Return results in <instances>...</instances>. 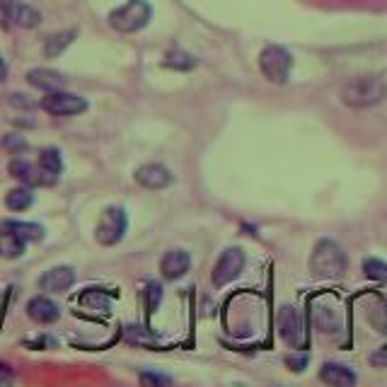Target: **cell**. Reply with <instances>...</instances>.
Instances as JSON below:
<instances>
[{
  "instance_id": "obj_1",
  "label": "cell",
  "mask_w": 387,
  "mask_h": 387,
  "mask_svg": "<svg viewBox=\"0 0 387 387\" xmlns=\"http://www.w3.org/2000/svg\"><path fill=\"white\" fill-rule=\"evenodd\" d=\"M387 97V82L382 78H356L342 90V102L351 109H366L380 104Z\"/></svg>"
},
{
  "instance_id": "obj_27",
  "label": "cell",
  "mask_w": 387,
  "mask_h": 387,
  "mask_svg": "<svg viewBox=\"0 0 387 387\" xmlns=\"http://www.w3.org/2000/svg\"><path fill=\"white\" fill-rule=\"evenodd\" d=\"M12 382H15V373H12V368L5 366V363H0V387L12 385Z\"/></svg>"
},
{
  "instance_id": "obj_5",
  "label": "cell",
  "mask_w": 387,
  "mask_h": 387,
  "mask_svg": "<svg viewBox=\"0 0 387 387\" xmlns=\"http://www.w3.org/2000/svg\"><path fill=\"white\" fill-rule=\"evenodd\" d=\"M126 228H128L126 211L119 209V206H109V209H104L102 218H99V223H97L95 237L99 245L112 247L126 235Z\"/></svg>"
},
{
  "instance_id": "obj_17",
  "label": "cell",
  "mask_w": 387,
  "mask_h": 387,
  "mask_svg": "<svg viewBox=\"0 0 387 387\" xmlns=\"http://www.w3.org/2000/svg\"><path fill=\"white\" fill-rule=\"evenodd\" d=\"M25 245L27 242L15 230H10L8 225L0 228V257H3V259H17V257H22Z\"/></svg>"
},
{
  "instance_id": "obj_25",
  "label": "cell",
  "mask_w": 387,
  "mask_h": 387,
  "mask_svg": "<svg viewBox=\"0 0 387 387\" xmlns=\"http://www.w3.org/2000/svg\"><path fill=\"white\" fill-rule=\"evenodd\" d=\"M363 274L368 276V279L373 281H387V264L380 259H366L363 261Z\"/></svg>"
},
{
  "instance_id": "obj_10",
  "label": "cell",
  "mask_w": 387,
  "mask_h": 387,
  "mask_svg": "<svg viewBox=\"0 0 387 387\" xmlns=\"http://www.w3.org/2000/svg\"><path fill=\"white\" fill-rule=\"evenodd\" d=\"M75 283V271L71 266H54L39 279V288L49 293H63Z\"/></svg>"
},
{
  "instance_id": "obj_13",
  "label": "cell",
  "mask_w": 387,
  "mask_h": 387,
  "mask_svg": "<svg viewBox=\"0 0 387 387\" xmlns=\"http://www.w3.org/2000/svg\"><path fill=\"white\" fill-rule=\"evenodd\" d=\"M27 315L36 322V325H51L61 317V310H58L56 303H51L49 298L39 296V298H32L27 303Z\"/></svg>"
},
{
  "instance_id": "obj_11",
  "label": "cell",
  "mask_w": 387,
  "mask_h": 387,
  "mask_svg": "<svg viewBox=\"0 0 387 387\" xmlns=\"http://www.w3.org/2000/svg\"><path fill=\"white\" fill-rule=\"evenodd\" d=\"M5 12L17 27L22 30H34V27L41 25V15L39 10H34L32 5H25V3H15V0H5Z\"/></svg>"
},
{
  "instance_id": "obj_19",
  "label": "cell",
  "mask_w": 387,
  "mask_h": 387,
  "mask_svg": "<svg viewBox=\"0 0 387 387\" xmlns=\"http://www.w3.org/2000/svg\"><path fill=\"white\" fill-rule=\"evenodd\" d=\"M32 204H34V194H32L30 187L10 189V191H8V196H5V206L10 211H27Z\"/></svg>"
},
{
  "instance_id": "obj_31",
  "label": "cell",
  "mask_w": 387,
  "mask_h": 387,
  "mask_svg": "<svg viewBox=\"0 0 387 387\" xmlns=\"http://www.w3.org/2000/svg\"><path fill=\"white\" fill-rule=\"evenodd\" d=\"M141 380H143V382H155V385H160V382H167V377H163V375H148V373H143Z\"/></svg>"
},
{
  "instance_id": "obj_8",
  "label": "cell",
  "mask_w": 387,
  "mask_h": 387,
  "mask_svg": "<svg viewBox=\"0 0 387 387\" xmlns=\"http://www.w3.org/2000/svg\"><path fill=\"white\" fill-rule=\"evenodd\" d=\"M8 169H10L12 177L20 179L25 187H54L58 177V174L44 169L39 163L32 165V163H27V160H12Z\"/></svg>"
},
{
  "instance_id": "obj_15",
  "label": "cell",
  "mask_w": 387,
  "mask_h": 387,
  "mask_svg": "<svg viewBox=\"0 0 387 387\" xmlns=\"http://www.w3.org/2000/svg\"><path fill=\"white\" fill-rule=\"evenodd\" d=\"M27 82L36 90H44V92H54V90H61L66 85V78L61 75L58 71H49V68H34V71L27 73Z\"/></svg>"
},
{
  "instance_id": "obj_23",
  "label": "cell",
  "mask_w": 387,
  "mask_h": 387,
  "mask_svg": "<svg viewBox=\"0 0 387 387\" xmlns=\"http://www.w3.org/2000/svg\"><path fill=\"white\" fill-rule=\"evenodd\" d=\"M39 165L44 169H49V172L61 174V169H63L61 153H58L56 148H44V150H41V155H39Z\"/></svg>"
},
{
  "instance_id": "obj_12",
  "label": "cell",
  "mask_w": 387,
  "mask_h": 387,
  "mask_svg": "<svg viewBox=\"0 0 387 387\" xmlns=\"http://www.w3.org/2000/svg\"><path fill=\"white\" fill-rule=\"evenodd\" d=\"M136 182L145 189H165L172 182V174L163 165H143L136 172Z\"/></svg>"
},
{
  "instance_id": "obj_26",
  "label": "cell",
  "mask_w": 387,
  "mask_h": 387,
  "mask_svg": "<svg viewBox=\"0 0 387 387\" xmlns=\"http://www.w3.org/2000/svg\"><path fill=\"white\" fill-rule=\"evenodd\" d=\"M163 301V288L160 285H148V310H155L158 303Z\"/></svg>"
},
{
  "instance_id": "obj_4",
  "label": "cell",
  "mask_w": 387,
  "mask_h": 387,
  "mask_svg": "<svg viewBox=\"0 0 387 387\" xmlns=\"http://www.w3.org/2000/svg\"><path fill=\"white\" fill-rule=\"evenodd\" d=\"M259 68L269 82L283 85L290 75V68H293V56L285 51L283 46H266L259 54Z\"/></svg>"
},
{
  "instance_id": "obj_20",
  "label": "cell",
  "mask_w": 387,
  "mask_h": 387,
  "mask_svg": "<svg viewBox=\"0 0 387 387\" xmlns=\"http://www.w3.org/2000/svg\"><path fill=\"white\" fill-rule=\"evenodd\" d=\"M80 305H85L87 310H97V312H109L112 310V301H109L107 296H104L102 290H87V293H82L80 296Z\"/></svg>"
},
{
  "instance_id": "obj_16",
  "label": "cell",
  "mask_w": 387,
  "mask_h": 387,
  "mask_svg": "<svg viewBox=\"0 0 387 387\" xmlns=\"http://www.w3.org/2000/svg\"><path fill=\"white\" fill-rule=\"evenodd\" d=\"M320 380L327 385H356V373L342 363H325L320 371Z\"/></svg>"
},
{
  "instance_id": "obj_18",
  "label": "cell",
  "mask_w": 387,
  "mask_h": 387,
  "mask_svg": "<svg viewBox=\"0 0 387 387\" xmlns=\"http://www.w3.org/2000/svg\"><path fill=\"white\" fill-rule=\"evenodd\" d=\"M75 39V30H68V32H56V34H51L49 39H46L44 44V54L46 58H56L61 56L63 51H66L68 46H71V41Z\"/></svg>"
},
{
  "instance_id": "obj_7",
  "label": "cell",
  "mask_w": 387,
  "mask_h": 387,
  "mask_svg": "<svg viewBox=\"0 0 387 387\" xmlns=\"http://www.w3.org/2000/svg\"><path fill=\"white\" fill-rule=\"evenodd\" d=\"M245 269V252L239 247H228V250L220 255V259L213 266V285H225L230 281H235Z\"/></svg>"
},
{
  "instance_id": "obj_6",
  "label": "cell",
  "mask_w": 387,
  "mask_h": 387,
  "mask_svg": "<svg viewBox=\"0 0 387 387\" xmlns=\"http://www.w3.org/2000/svg\"><path fill=\"white\" fill-rule=\"evenodd\" d=\"M39 107L44 112L54 114V117H75V114L85 112L87 102L82 97L73 95V92L54 90V92H46V97L39 102Z\"/></svg>"
},
{
  "instance_id": "obj_3",
  "label": "cell",
  "mask_w": 387,
  "mask_h": 387,
  "mask_svg": "<svg viewBox=\"0 0 387 387\" xmlns=\"http://www.w3.org/2000/svg\"><path fill=\"white\" fill-rule=\"evenodd\" d=\"M150 15H153V8L145 0H128L121 8L109 12V25L121 34H133L148 25Z\"/></svg>"
},
{
  "instance_id": "obj_22",
  "label": "cell",
  "mask_w": 387,
  "mask_h": 387,
  "mask_svg": "<svg viewBox=\"0 0 387 387\" xmlns=\"http://www.w3.org/2000/svg\"><path fill=\"white\" fill-rule=\"evenodd\" d=\"M315 325L320 327L322 331H336L342 329V322H339V317L334 315V312L329 310V307H315Z\"/></svg>"
},
{
  "instance_id": "obj_9",
  "label": "cell",
  "mask_w": 387,
  "mask_h": 387,
  "mask_svg": "<svg viewBox=\"0 0 387 387\" xmlns=\"http://www.w3.org/2000/svg\"><path fill=\"white\" fill-rule=\"evenodd\" d=\"M279 331L285 344H290V347H303V342H305V329H303V317L296 307H288V305L281 307Z\"/></svg>"
},
{
  "instance_id": "obj_29",
  "label": "cell",
  "mask_w": 387,
  "mask_h": 387,
  "mask_svg": "<svg viewBox=\"0 0 387 387\" xmlns=\"http://www.w3.org/2000/svg\"><path fill=\"white\" fill-rule=\"evenodd\" d=\"M10 104H15V107H25V109L34 107V102H32V99H27L25 95H10Z\"/></svg>"
},
{
  "instance_id": "obj_21",
  "label": "cell",
  "mask_w": 387,
  "mask_h": 387,
  "mask_svg": "<svg viewBox=\"0 0 387 387\" xmlns=\"http://www.w3.org/2000/svg\"><path fill=\"white\" fill-rule=\"evenodd\" d=\"M5 225L10 230H15L25 242H39V239L44 237V228L36 225V223H20V220H10V223H5Z\"/></svg>"
},
{
  "instance_id": "obj_32",
  "label": "cell",
  "mask_w": 387,
  "mask_h": 387,
  "mask_svg": "<svg viewBox=\"0 0 387 387\" xmlns=\"http://www.w3.org/2000/svg\"><path fill=\"white\" fill-rule=\"evenodd\" d=\"M5 78H8V63L0 58V82L5 80Z\"/></svg>"
},
{
  "instance_id": "obj_2",
  "label": "cell",
  "mask_w": 387,
  "mask_h": 387,
  "mask_svg": "<svg viewBox=\"0 0 387 387\" xmlns=\"http://www.w3.org/2000/svg\"><path fill=\"white\" fill-rule=\"evenodd\" d=\"M310 271L317 279H342L347 271V255L334 239H322L310 257Z\"/></svg>"
},
{
  "instance_id": "obj_30",
  "label": "cell",
  "mask_w": 387,
  "mask_h": 387,
  "mask_svg": "<svg viewBox=\"0 0 387 387\" xmlns=\"http://www.w3.org/2000/svg\"><path fill=\"white\" fill-rule=\"evenodd\" d=\"M3 145H5V148H27V143L25 141H20V138H15V136H8L5 141H3Z\"/></svg>"
},
{
  "instance_id": "obj_24",
  "label": "cell",
  "mask_w": 387,
  "mask_h": 387,
  "mask_svg": "<svg viewBox=\"0 0 387 387\" xmlns=\"http://www.w3.org/2000/svg\"><path fill=\"white\" fill-rule=\"evenodd\" d=\"M165 66L174 68V71H191V68L196 66V58L184 51H169L167 58H165Z\"/></svg>"
},
{
  "instance_id": "obj_14",
  "label": "cell",
  "mask_w": 387,
  "mask_h": 387,
  "mask_svg": "<svg viewBox=\"0 0 387 387\" xmlns=\"http://www.w3.org/2000/svg\"><path fill=\"white\" fill-rule=\"evenodd\" d=\"M189 266H191V259H189L187 252H184V250H172V252H167V255L163 257V264H160V269H163V276L167 281H177V279H182V276L187 274Z\"/></svg>"
},
{
  "instance_id": "obj_28",
  "label": "cell",
  "mask_w": 387,
  "mask_h": 387,
  "mask_svg": "<svg viewBox=\"0 0 387 387\" xmlns=\"http://www.w3.org/2000/svg\"><path fill=\"white\" fill-rule=\"evenodd\" d=\"M285 363H288L293 371H303V368L307 366V356H288L285 358Z\"/></svg>"
}]
</instances>
